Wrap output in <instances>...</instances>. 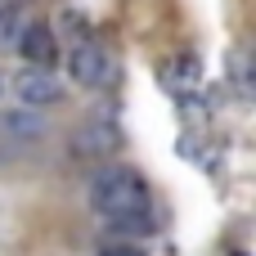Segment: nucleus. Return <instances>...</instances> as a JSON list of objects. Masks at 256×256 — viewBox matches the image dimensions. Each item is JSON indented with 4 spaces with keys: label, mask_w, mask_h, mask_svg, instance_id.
Instances as JSON below:
<instances>
[{
    "label": "nucleus",
    "mask_w": 256,
    "mask_h": 256,
    "mask_svg": "<svg viewBox=\"0 0 256 256\" xmlns=\"http://www.w3.org/2000/svg\"><path fill=\"white\" fill-rule=\"evenodd\" d=\"M0 130H14L18 140H36V135L45 130V122L27 108V112H9V117H0Z\"/></svg>",
    "instance_id": "obj_6"
},
{
    "label": "nucleus",
    "mask_w": 256,
    "mask_h": 256,
    "mask_svg": "<svg viewBox=\"0 0 256 256\" xmlns=\"http://www.w3.org/2000/svg\"><path fill=\"white\" fill-rule=\"evenodd\" d=\"M0 94H4V76H0Z\"/></svg>",
    "instance_id": "obj_9"
},
{
    "label": "nucleus",
    "mask_w": 256,
    "mask_h": 256,
    "mask_svg": "<svg viewBox=\"0 0 256 256\" xmlns=\"http://www.w3.org/2000/svg\"><path fill=\"white\" fill-rule=\"evenodd\" d=\"M68 72H72V81L76 86H86V90H99V86H108L112 81V54L90 36V40H76L72 50H68Z\"/></svg>",
    "instance_id": "obj_2"
},
{
    "label": "nucleus",
    "mask_w": 256,
    "mask_h": 256,
    "mask_svg": "<svg viewBox=\"0 0 256 256\" xmlns=\"http://www.w3.org/2000/svg\"><path fill=\"white\" fill-rule=\"evenodd\" d=\"M14 94H18V104L22 108H54V104H63V81L54 76V72H40V68H22L18 76H14Z\"/></svg>",
    "instance_id": "obj_3"
},
{
    "label": "nucleus",
    "mask_w": 256,
    "mask_h": 256,
    "mask_svg": "<svg viewBox=\"0 0 256 256\" xmlns=\"http://www.w3.org/2000/svg\"><path fill=\"white\" fill-rule=\"evenodd\" d=\"M94 256H148V243H135V238H99Z\"/></svg>",
    "instance_id": "obj_7"
},
{
    "label": "nucleus",
    "mask_w": 256,
    "mask_h": 256,
    "mask_svg": "<svg viewBox=\"0 0 256 256\" xmlns=\"http://www.w3.org/2000/svg\"><path fill=\"white\" fill-rule=\"evenodd\" d=\"M18 32H22V18L14 4H0V50L4 45H18Z\"/></svg>",
    "instance_id": "obj_8"
},
{
    "label": "nucleus",
    "mask_w": 256,
    "mask_h": 256,
    "mask_svg": "<svg viewBox=\"0 0 256 256\" xmlns=\"http://www.w3.org/2000/svg\"><path fill=\"white\" fill-rule=\"evenodd\" d=\"M117 144V130L108 126V122H99V126H90V130H81L76 140H72V148L76 153H86V158H94V153H108Z\"/></svg>",
    "instance_id": "obj_5"
},
{
    "label": "nucleus",
    "mask_w": 256,
    "mask_h": 256,
    "mask_svg": "<svg viewBox=\"0 0 256 256\" xmlns=\"http://www.w3.org/2000/svg\"><path fill=\"white\" fill-rule=\"evenodd\" d=\"M90 207L104 220H117V216H130V212H148L153 194H148V180L135 166H104L90 180Z\"/></svg>",
    "instance_id": "obj_1"
},
{
    "label": "nucleus",
    "mask_w": 256,
    "mask_h": 256,
    "mask_svg": "<svg viewBox=\"0 0 256 256\" xmlns=\"http://www.w3.org/2000/svg\"><path fill=\"white\" fill-rule=\"evenodd\" d=\"M18 50H22V58H27L32 68H40V72H50V68L58 63V40H54V27H45V22H27V27L18 32Z\"/></svg>",
    "instance_id": "obj_4"
}]
</instances>
